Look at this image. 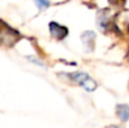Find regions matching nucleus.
Returning <instances> with one entry per match:
<instances>
[{
    "label": "nucleus",
    "instance_id": "1",
    "mask_svg": "<svg viewBox=\"0 0 129 128\" xmlns=\"http://www.w3.org/2000/svg\"><path fill=\"white\" fill-rule=\"evenodd\" d=\"M49 29L50 34L52 35V38L57 39V40H63L67 38L69 31L66 26H62L57 22H51L49 24Z\"/></svg>",
    "mask_w": 129,
    "mask_h": 128
},
{
    "label": "nucleus",
    "instance_id": "2",
    "mask_svg": "<svg viewBox=\"0 0 129 128\" xmlns=\"http://www.w3.org/2000/svg\"><path fill=\"white\" fill-rule=\"evenodd\" d=\"M95 39H96V34L93 31H85L82 34L80 40L83 42L85 51H87V52L93 51L94 47H95Z\"/></svg>",
    "mask_w": 129,
    "mask_h": 128
},
{
    "label": "nucleus",
    "instance_id": "3",
    "mask_svg": "<svg viewBox=\"0 0 129 128\" xmlns=\"http://www.w3.org/2000/svg\"><path fill=\"white\" fill-rule=\"evenodd\" d=\"M64 76L67 77V78H69V81L71 82H75V83L79 84L80 86L84 85V83L87 81V79L89 78V75L86 74V73L84 72H75V73H68V74H66Z\"/></svg>",
    "mask_w": 129,
    "mask_h": 128
},
{
    "label": "nucleus",
    "instance_id": "4",
    "mask_svg": "<svg viewBox=\"0 0 129 128\" xmlns=\"http://www.w3.org/2000/svg\"><path fill=\"white\" fill-rule=\"evenodd\" d=\"M117 116L121 121L126 122L129 120V106L126 103H121L117 106Z\"/></svg>",
    "mask_w": 129,
    "mask_h": 128
},
{
    "label": "nucleus",
    "instance_id": "5",
    "mask_svg": "<svg viewBox=\"0 0 129 128\" xmlns=\"http://www.w3.org/2000/svg\"><path fill=\"white\" fill-rule=\"evenodd\" d=\"M36 6L39 7V9L43 10V9H47L50 7V1L49 0H35Z\"/></svg>",
    "mask_w": 129,
    "mask_h": 128
}]
</instances>
